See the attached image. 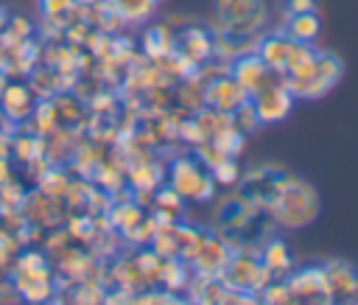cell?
Masks as SVG:
<instances>
[{
  "label": "cell",
  "instance_id": "1",
  "mask_svg": "<svg viewBox=\"0 0 358 305\" xmlns=\"http://www.w3.org/2000/svg\"><path fill=\"white\" fill-rule=\"evenodd\" d=\"M8 277L20 302H53L56 297V271L39 246H22L8 269Z\"/></svg>",
  "mask_w": 358,
  "mask_h": 305
},
{
  "label": "cell",
  "instance_id": "2",
  "mask_svg": "<svg viewBox=\"0 0 358 305\" xmlns=\"http://www.w3.org/2000/svg\"><path fill=\"white\" fill-rule=\"evenodd\" d=\"M341 73H344V64L338 56L313 48L308 59H302L296 67L282 73V84L294 98H322L336 87Z\"/></svg>",
  "mask_w": 358,
  "mask_h": 305
},
{
  "label": "cell",
  "instance_id": "3",
  "mask_svg": "<svg viewBox=\"0 0 358 305\" xmlns=\"http://www.w3.org/2000/svg\"><path fill=\"white\" fill-rule=\"evenodd\" d=\"M266 213L271 215V221L277 227L302 229L319 215V193H316V187L310 182H305V179L291 173L282 182V187L277 190V196L268 201Z\"/></svg>",
  "mask_w": 358,
  "mask_h": 305
},
{
  "label": "cell",
  "instance_id": "4",
  "mask_svg": "<svg viewBox=\"0 0 358 305\" xmlns=\"http://www.w3.org/2000/svg\"><path fill=\"white\" fill-rule=\"evenodd\" d=\"M165 185H171L182 199H190V201H207L215 196V187H218L213 182V173L193 154L173 157L165 165Z\"/></svg>",
  "mask_w": 358,
  "mask_h": 305
},
{
  "label": "cell",
  "instance_id": "5",
  "mask_svg": "<svg viewBox=\"0 0 358 305\" xmlns=\"http://www.w3.org/2000/svg\"><path fill=\"white\" fill-rule=\"evenodd\" d=\"M218 277L235 288V291H243V294H252L257 299V294L274 280L271 271L260 263V255L257 249H232L229 260L224 263V269L218 271Z\"/></svg>",
  "mask_w": 358,
  "mask_h": 305
},
{
  "label": "cell",
  "instance_id": "6",
  "mask_svg": "<svg viewBox=\"0 0 358 305\" xmlns=\"http://www.w3.org/2000/svg\"><path fill=\"white\" fill-rule=\"evenodd\" d=\"M255 53L274 70V73H288L291 67H296L302 59H308L310 53H313V45H305V42H296V39H291L288 34H282V31H277V34H263L260 36V42H257V48H255Z\"/></svg>",
  "mask_w": 358,
  "mask_h": 305
},
{
  "label": "cell",
  "instance_id": "7",
  "mask_svg": "<svg viewBox=\"0 0 358 305\" xmlns=\"http://www.w3.org/2000/svg\"><path fill=\"white\" fill-rule=\"evenodd\" d=\"M266 0H215V25L235 31H266Z\"/></svg>",
  "mask_w": 358,
  "mask_h": 305
},
{
  "label": "cell",
  "instance_id": "8",
  "mask_svg": "<svg viewBox=\"0 0 358 305\" xmlns=\"http://www.w3.org/2000/svg\"><path fill=\"white\" fill-rule=\"evenodd\" d=\"M291 173L282 165H257L246 173H241L238 179V193L255 204V207H268V201L277 196V190L282 187V182Z\"/></svg>",
  "mask_w": 358,
  "mask_h": 305
},
{
  "label": "cell",
  "instance_id": "9",
  "mask_svg": "<svg viewBox=\"0 0 358 305\" xmlns=\"http://www.w3.org/2000/svg\"><path fill=\"white\" fill-rule=\"evenodd\" d=\"M20 213L25 215L28 224H34V227H39L45 232L53 229V227H62L67 221V215H70L64 199L50 196V193L39 190V187H28L25 190V199H22Z\"/></svg>",
  "mask_w": 358,
  "mask_h": 305
},
{
  "label": "cell",
  "instance_id": "10",
  "mask_svg": "<svg viewBox=\"0 0 358 305\" xmlns=\"http://www.w3.org/2000/svg\"><path fill=\"white\" fill-rule=\"evenodd\" d=\"M249 101H252V106H255L260 123H280V120L288 118L291 104H294V95H291L288 87L282 84V76H277V78L268 81L266 87L255 90V92L249 95Z\"/></svg>",
  "mask_w": 358,
  "mask_h": 305
},
{
  "label": "cell",
  "instance_id": "11",
  "mask_svg": "<svg viewBox=\"0 0 358 305\" xmlns=\"http://www.w3.org/2000/svg\"><path fill=\"white\" fill-rule=\"evenodd\" d=\"M255 210H260V207L249 204L238 190H232V193L221 196V199H218V204H215V210H213L215 232H221L224 238L235 235V232H238V229H241V227L255 215Z\"/></svg>",
  "mask_w": 358,
  "mask_h": 305
},
{
  "label": "cell",
  "instance_id": "12",
  "mask_svg": "<svg viewBox=\"0 0 358 305\" xmlns=\"http://www.w3.org/2000/svg\"><path fill=\"white\" fill-rule=\"evenodd\" d=\"M36 95L28 87L25 78H8L6 90L0 92V112L11 126H22L28 120V115L34 112Z\"/></svg>",
  "mask_w": 358,
  "mask_h": 305
},
{
  "label": "cell",
  "instance_id": "13",
  "mask_svg": "<svg viewBox=\"0 0 358 305\" xmlns=\"http://www.w3.org/2000/svg\"><path fill=\"white\" fill-rule=\"evenodd\" d=\"M229 76L252 95L255 90H260V87H266L268 81H274L280 73H274L255 50H249V53H241V56H235V59L229 62Z\"/></svg>",
  "mask_w": 358,
  "mask_h": 305
},
{
  "label": "cell",
  "instance_id": "14",
  "mask_svg": "<svg viewBox=\"0 0 358 305\" xmlns=\"http://www.w3.org/2000/svg\"><path fill=\"white\" fill-rule=\"evenodd\" d=\"M285 285L291 291L294 302H330L327 288H324V271L322 266H308V269H291L285 274Z\"/></svg>",
  "mask_w": 358,
  "mask_h": 305
},
{
  "label": "cell",
  "instance_id": "15",
  "mask_svg": "<svg viewBox=\"0 0 358 305\" xmlns=\"http://www.w3.org/2000/svg\"><path fill=\"white\" fill-rule=\"evenodd\" d=\"M324 271V288L330 302H358V274L344 260H330L322 266Z\"/></svg>",
  "mask_w": 358,
  "mask_h": 305
},
{
  "label": "cell",
  "instance_id": "16",
  "mask_svg": "<svg viewBox=\"0 0 358 305\" xmlns=\"http://www.w3.org/2000/svg\"><path fill=\"white\" fill-rule=\"evenodd\" d=\"M229 255H232V246L221 232H204V241H201L199 252L193 255L190 266L199 274H218L224 269V263L229 260Z\"/></svg>",
  "mask_w": 358,
  "mask_h": 305
},
{
  "label": "cell",
  "instance_id": "17",
  "mask_svg": "<svg viewBox=\"0 0 358 305\" xmlns=\"http://www.w3.org/2000/svg\"><path fill=\"white\" fill-rule=\"evenodd\" d=\"M246 98H249V92L229 73H224V76H218V78L204 84V104L213 106V109H221V112H232Z\"/></svg>",
  "mask_w": 358,
  "mask_h": 305
},
{
  "label": "cell",
  "instance_id": "18",
  "mask_svg": "<svg viewBox=\"0 0 358 305\" xmlns=\"http://www.w3.org/2000/svg\"><path fill=\"white\" fill-rule=\"evenodd\" d=\"M173 50H176V39H173V31H171V25L165 20L162 22H154V25H148L143 31V36H140V53L145 59L157 62V59H162V56H168Z\"/></svg>",
  "mask_w": 358,
  "mask_h": 305
},
{
  "label": "cell",
  "instance_id": "19",
  "mask_svg": "<svg viewBox=\"0 0 358 305\" xmlns=\"http://www.w3.org/2000/svg\"><path fill=\"white\" fill-rule=\"evenodd\" d=\"M257 255H260V263L271 271V277H285V274L294 269L291 249L285 246V241H282V238L268 235V238L257 246Z\"/></svg>",
  "mask_w": 358,
  "mask_h": 305
},
{
  "label": "cell",
  "instance_id": "20",
  "mask_svg": "<svg viewBox=\"0 0 358 305\" xmlns=\"http://www.w3.org/2000/svg\"><path fill=\"white\" fill-rule=\"evenodd\" d=\"M282 34H288L291 39L296 42H305V45H313L319 31H322V20L316 11H302V14H294V17H285L282 20Z\"/></svg>",
  "mask_w": 358,
  "mask_h": 305
},
{
  "label": "cell",
  "instance_id": "21",
  "mask_svg": "<svg viewBox=\"0 0 358 305\" xmlns=\"http://www.w3.org/2000/svg\"><path fill=\"white\" fill-rule=\"evenodd\" d=\"M73 176H76V173H73L67 165H56V162H53V165L34 182V187H39V190H45V193H50V196L64 199V193H67Z\"/></svg>",
  "mask_w": 358,
  "mask_h": 305
},
{
  "label": "cell",
  "instance_id": "22",
  "mask_svg": "<svg viewBox=\"0 0 358 305\" xmlns=\"http://www.w3.org/2000/svg\"><path fill=\"white\" fill-rule=\"evenodd\" d=\"M36 34V25L25 17V14H8L3 31H0V42L3 45H17V42H25Z\"/></svg>",
  "mask_w": 358,
  "mask_h": 305
},
{
  "label": "cell",
  "instance_id": "23",
  "mask_svg": "<svg viewBox=\"0 0 358 305\" xmlns=\"http://www.w3.org/2000/svg\"><path fill=\"white\" fill-rule=\"evenodd\" d=\"M109 3L117 8V14L123 17L126 25H129V22H143V20H148V17L154 14V8H157L154 0H109Z\"/></svg>",
  "mask_w": 358,
  "mask_h": 305
},
{
  "label": "cell",
  "instance_id": "24",
  "mask_svg": "<svg viewBox=\"0 0 358 305\" xmlns=\"http://www.w3.org/2000/svg\"><path fill=\"white\" fill-rule=\"evenodd\" d=\"M25 190H28V185L22 182V176H14V179L3 182L0 185V215L20 210L22 207V199H25Z\"/></svg>",
  "mask_w": 358,
  "mask_h": 305
},
{
  "label": "cell",
  "instance_id": "25",
  "mask_svg": "<svg viewBox=\"0 0 358 305\" xmlns=\"http://www.w3.org/2000/svg\"><path fill=\"white\" fill-rule=\"evenodd\" d=\"M229 118H232V126H235V129H241L243 134H249V132H255L257 126H263L249 98H246V101H243L241 106H235V109L229 112Z\"/></svg>",
  "mask_w": 358,
  "mask_h": 305
},
{
  "label": "cell",
  "instance_id": "26",
  "mask_svg": "<svg viewBox=\"0 0 358 305\" xmlns=\"http://www.w3.org/2000/svg\"><path fill=\"white\" fill-rule=\"evenodd\" d=\"M20 249L22 246H20L17 235L0 224V274H8V269H11V263H14V257H17Z\"/></svg>",
  "mask_w": 358,
  "mask_h": 305
},
{
  "label": "cell",
  "instance_id": "27",
  "mask_svg": "<svg viewBox=\"0 0 358 305\" xmlns=\"http://www.w3.org/2000/svg\"><path fill=\"white\" fill-rule=\"evenodd\" d=\"M210 173H213V182H215V185L235 187L243 171H241V165H238V159H235V157H227L224 162H218L215 168H210Z\"/></svg>",
  "mask_w": 358,
  "mask_h": 305
},
{
  "label": "cell",
  "instance_id": "28",
  "mask_svg": "<svg viewBox=\"0 0 358 305\" xmlns=\"http://www.w3.org/2000/svg\"><path fill=\"white\" fill-rule=\"evenodd\" d=\"M316 8H319V0H277V17L280 20L302 14V11H316Z\"/></svg>",
  "mask_w": 358,
  "mask_h": 305
},
{
  "label": "cell",
  "instance_id": "29",
  "mask_svg": "<svg viewBox=\"0 0 358 305\" xmlns=\"http://www.w3.org/2000/svg\"><path fill=\"white\" fill-rule=\"evenodd\" d=\"M0 302H20V294L8 274H0Z\"/></svg>",
  "mask_w": 358,
  "mask_h": 305
},
{
  "label": "cell",
  "instance_id": "30",
  "mask_svg": "<svg viewBox=\"0 0 358 305\" xmlns=\"http://www.w3.org/2000/svg\"><path fill=\"white\" fill-rule=\"evenodd\" d=\"M14 176H20L17 162H14L11 157H0V185L8 182V179H14Z\"/></svg>",
  "mask_w": 358,
  "mask_h": 305
},
{
  "label": "cell",
  "instance_id": "31",
  "mask_svg": "<svg viewBox=\"0 0 358 305\" xmlns=\"http://www.w3.org/2000/svg\"><path fill=\"white\" fill-rule=\"evenodd\" d=\"M17 126H0V157H11V134Z\"/></svg>",
  "mask_w": 358,
  "mask_h": 305
},
{
  "label": "cell",
  "instance_id": "32",
  "mask_svg": "<svg viewBox=\"0 0 358 305\" xmlns=\"http://www.w3.org/2000/svg\"><path fill=\"white\" fill-rule=\"evenodd\" d=\"M8 78H11V76H8V73H6L3 67H0V92L6 90V84H8Z\"/></svg>",
  "mask_w": 358,
  "mask_h": 305
},
{
  "label": "cell",
  "instance_id": "33",
  "mask_svg": "<svg viewBox=\"0 0 358 305\" xmlns=\"http://www.w3.org/2000/svg\"><path fill=\"white\" fill-rule=\"evenodd\" d=\"M0 126H11V123H8L6 118H3V112H0Z\"/></svg>",
  "mask_w": 358,
  "mask_h": 305
},
{
  "label": "cell",
  "instance_id": "34",
  "mask_svg": "<svg viewBox=\"0 0 358 305\" xmlns=\"http://www.w3.org/2000/svg\"><path fill=\"white\" fill-rule=\"evenodd\" d=\"M154 3H162V0H154Z\"/></svg>",
  "mask_w": 358,
  "mask_h": 305
}]
</instances>
